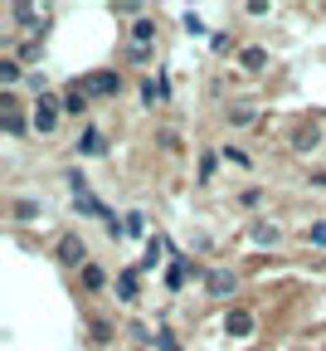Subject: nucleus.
Here are the masks:
<instances>
[{
	"mask_svg": "<svg viewBox=\"0 0 326 351\" xmlns=\"http://www.w3.org/2000/svg\"><path fill=\"white\" fill-rule=\"evenodd\" d=\"M108 283H112V278H108V269H103L98 258H92V263H83V269H78V288H83L88 298H98V293H103Z\"/></svg>",
	"mask_w": 326,
	"mask_h": 351,
	"instance_id": "423d86ee",
	"label": "nucleus"
},
{
	"mask_svg": "<svg viewBox=\"0 0 326 351\" xmlns=\"http://www.w3.org/2000/svg\"><path fill=\"white\" fill-rule=\"evenodd\" d=\"M127 88V78L117 73V69H92V73H83V93L88 98H117Z\"/></svg>",
	"mask_w": 326,
	"mask_h": 351,
	"instance_id": "f03ea898",
	"label": "nucleus"
},
{
	"mask_svg": "<svg viewBox=\"0 0 326 351\" xmlns=\"http://www.w3.org/2000/svg\"><path fill=\"white\" fill-rule=\"evenodd\" d=\"M59 117H64V98H54V93L34 98V108H29V122H34V132H39V137H49V132L59 127Z\"/></svg>",
	"mask_w": 326,
	"mask_h": 351,
	"instance_id": "20e7f679",
	"label": "nucleus"
},
{
	"mask_svg": "<svg viewBox=\"0 0 326 351\" xmlns=\"http://www.w3.org/2000/svg\"><path fill=\"white\" fill-rule=\"evenodd\" d=\"M312 186H326V171H312Z\"/></svg>",
	"mask_w": 326,
	"mask_h": 351,
	"instance_id": "bb28decb",
	"label": "nucleus"
},
{
	"mask_svg": "<svg viewBox=\"0 0 326 351\" xmlns=\"http://www.w3.org/2000/svg\"><path fill=\"white\" fill-rule=\"evenodd\" d=\"M205 293L210 298H234L239 293V274L234 269H205Z\"/></svg>",
	"mask_w": 326,
	"mask_h": 351,
	"instance_id": "39448f33",
	"label": "nucleus"
},
{
	"mask_svg": "<svg viewBox=\"0 0 326 351\" xmlns=\"http://www.w3.org/2000/svg\"><path fill=\"white\" fill-rule=\"evenodd\" d=\"M39 210H44L39 200H25V195L10 200V219H15V225H29V219H39Z\"/></svg>",
	"mask_w": 326,
	"mask_h": 351,
	"instance_id": "ddd939ff",
	"label": "nucleus"
},
{
	"mask_svg": "<svg viewBox=\"0 0 326 351\" xmlns=\"http://www.w3.org/2000/svg\"><path fill=\"white\" fill-rule=\"evenodd\" d=\"M224 122H229V127H249V122H253V108H244V103H239V108H229Z\"/></svg>",
	"mask_w": 326,
	"mask_h": 351,
	"instance_id": "4be33fe9",
	"label": "nucleus"
},
{
	"mask_svg": "<svg viewBox=\"0 0 326 351\" xmlns=\"http://www.w3.org/2000/svg\"><path fill=\"white\" fill-rule=\"evenodd\" d=\"M54 258H59V269H73V274L83 269V263H92V258H88V239H83L78 230H64V234L54 239Z\"/></svg>",
	"mask_w": 326,
	"mask_h": 351,
	"instance_id": "f257e3e1",
	"label": "nucleus"
},
{
	"mask_svg": "<svg viewBox=\"0 0 326 351\" xmlns=\"http://www.w3.org/2000/svg\"><path fill=\"white\" fill-rule=\"evenodd\" d=\"M229 49H234V54H239V44H234V39H229V29H219V34H214V54H229Z\"/></svg>",
	"mask_w": 326,
	"mask_h": 351,
	"instance_id": "393cba45",
	"label": "nucleus"
},
{
	"mask_svg": "<svg viewBox=\"0 0 326 351\" xmlns=\"http://www.w3.org/2000/svg\"><path fill=\"white\" fill-rule=\"evenodd\" d=\"M210 176H214V156L205 152V156H200V181H210Z\"/></svg>",
	"mask_w": 326,
	"mask_h": 351,
	"instance_id": "a878e982",
	"label": "nucleus"
},
{
	"mask_svg": "<svg viewBox=\"0 0 326 351\" xmlns=\"http://www.w3.org/2000/svg\"><path fill=\"white\" fill-rule=\"evenodd\" d=\"M142 225H147V219H142V215H136V210H131V215H127V239H142V234H147Z\"/></svg>",
	"mask_w": 326,
	"mask_h": 351,
	"instance_id": "b1692460",
	"label": "nucleus"
},
{
	"mask_svg": "<svg viewBox=\"0 0 326 351\" xmlns=\"http://www.w3.org/2000/svg\"><path fill=\"white\" fill-rule=\"evenodd\" d=\"M249 239H253L258 249H268V244L277 249V244H283V230H277V225H268V219H263V225H253V234H249Z\"/></svg>",
	"mask_w": 326,
	"mask_h": 351,
	"instance_id": "4468645a",
	"label": "nucleus"
},
{
	"mask_svg": "<svg viewBox=\"0 0 326 351\" xmlns=\"http://www.w3.org/2000/svg\"><path fill=\"white\" fill-rule=\"evenodd\" d=\"M151 44H156V20L147 15V20L131 25V49H151Z\"/></svg>",
	"mask_w": 326,
	"mask_h": 351,
	"instance_id": "f8f14e48",
	"label": "nucleus"
},
{
	"mask_svg": "<svg viewBox=\"0 0 326 351\" xmlns=\"http://www.w3.org/2000/svg\"><path fill=\"white\" fill-rule=\"evenodd\" d=\"M316 147H321V122H316V117L292 122V132H288V152H292V156H312Z\"/></svg>",
	"mask_w": 326,
	"mask_h": 351,
	"instance_id": "7ed1b4c3",
	"label": "nucleus"
},
{
	"mask_svg": "<svg viewBox=\"0 0 326 351\" xmlns=\"http://www.w3.org/2000/svg\"><path fill=\"white\" fill-rule=\"evenodd\" d=\"M88 337H92V346H112L117 341V327L108 317H98V313H88Z\"/></svg>",
	"mask_w": 326,
	"mask_h": 351,
	"instance_id": "1a4fd4ad",
	"label": "nucleus"
},
{
	"mask_svg": "<svg viewBox=\"0 0 326 351\" xmlns=\"http://www.w3.org/2000/svg\"><path fill=\"white\" fill-rule=\"evenodd\" d=\"M151 346H156V351H185V346L175 341V332H171V327H156V341H151Z\"/></svg>",
	"mask_w": 326,
	"mask_h": 351,
	"instance_id": "412c9836",
	"label": "nucleus"
},
{
	"mask_svg": "<svg viewBox=\"0 0 326 351\" xmlns=\"http://www.w3.org/2000/svg\"><path fill=\"white\" fill-rule=\"evenodd\" d=\"M156 263H161V239H151V244H147V254H142V263H136V269L147 274V269H156Z\"/></svg>",
	"mask_w": 326,
	"mask_h": 351,
	"instance_id": "5701e85b",
	"label": "nucleus"
},
{
	"mask_svg": "<svg viewBox=\"0 0 326 351\" xmlns=\"http://www.w3.org/2000/svg\"><path fill=\"white\" fill-rule=\"evenodd\" d=\"M302 239H307L312 249H326V219H316V225H307V230H302Z\"/></svg>",
	"mask_w": 326,
	"mask_h": 351,
	"instance_id": "aec40b11",
	"label": "nucleus"
},
{
	"mask_svg": "<svg viewBox=\"0 0 326 351\" xmlns=\"http://www.w3.org/2000/svg\"><path fill=\"white\" fill-rule=\"evenodd\" d=\"M25 78V64L15 54H0V93H10V88Z\"/></svg>",
	"mask_w": 326,
	"mask_h": 351,
	"instance_id": "9d476101",
	"label": "nucleus"
},
{
	"mask_svg": "<svg viewBox=\"0 0 326 351\" xmlns=\"http://www.w3.org/2000/svg\"><path fill=\"white\" fill-rule=\"evenodd\" d=\"M39 54H44V39H25V44H15V59H20V64H34Z\"/></svg>",
	"mask_w": 326,
	"mask_h": 351,
	"instance_id": "f3484780",
	"label": "nucleus"
},
{
	"mask_svg": "<svg viewBox=\"0 0 326 351\" xmlns=\"http://www.w3.org/2000/svg\"><path fill=\"white\" fill-rule=\"evenodd\" d=\"M88 93H83V88L73 83V88H64V117H88Z\"/></svg>",
	"mask_w": 326,
	"mask_h": 351,
	"instance_id": "9b49d317",
	"label": "nucleus"
},
{
	"mask_svg": "<svg viewBox=\"0 0 326 351\" xmlns=\"http://www.w3.org/2000/svg\"><path fill=\"white\" fill-rule=\"evenodd\" d=\"M73 152H78V156H103V152H108V137L88 122V127L78 132V147H73Z\"/></svg>",
	"mask_w": 326,
	"mask_h": 351,
	"instance_id": "6e6552de",
	"label": "nucleus"
},
{
	"mask_svg": "<svg viewBox=\"0 0 326 351\" xmlns=\"http://www.w3.org/2000/svg\"><path fill=\"white\" fill-rule=\"evenodd\" d=\"M136 274H142V269H122V274H117V298H122V302H136V288H142V283H136Z\"/></svg>",
	"mask_w": 326,
	"mask_h": 351,
	"instance_id": "2eb2a0df",
	"label": "nucleus"
},
{
	"mask_svg": "<svg viewBox=\"0 0 326 351\" xmlns=\"http://www.w3.org/2000/svg\"><path fill=\"white\" fill-rule=\"evenodd\" d=\"M229 332H234V337H249V332H253V313H244V307H239V313H229Z\"/></svg>",
	"mask_w": 326,
	"mask_h": 351,
	"instance_id": "a211bd4d",
	"label": "nucleus"
},
{
	"mask_svg": "<svg viewBox=\"0 0 326 351\" xmlns=\"http://www.w3.org/2000/svg\"><path fill=\"white\" fill-rule=\"evenodd\" d=\"M219 156H224L229 166H253V156H249L244 147H234V142H229V147H219Z\"/></svg>",
	"mask_w": 326,
	"mask_h": 351,
	"instance_id": "6ab92c4d",
	"label": "nucleus"
},
{
	"mask_svg": "<svg viewBox=\"0 0 326 351\" xmlns=\"http://www.w3.org/2000/svg\"><path fill=\"white\" fill-rule=\"evenodd\" d=\"M263 200H268V191H263V186H244V191H239V210H258Z\"/></svg>",
	"mask_w": 326,
	"mask_h": 351,
	"instance_id": "dca6fc26",
	"label": "nucleus"
},
{
	"mask_svg": "<svg viewBox=\"0 0 326 351\" xmlns=\"http://www.w3.org/2000/svg\"><path fill=\"white\" fill-rule=\"evenodd\" d=\"M234 59H239V73H263V69L273 64V54L263 49V44H239Z\"/></svg>",
	"mask_w": 326,
	"mask_h": 351,
	"instance_id": "0eeeda50",
	"label": "nucleus"
}]
</instances>
